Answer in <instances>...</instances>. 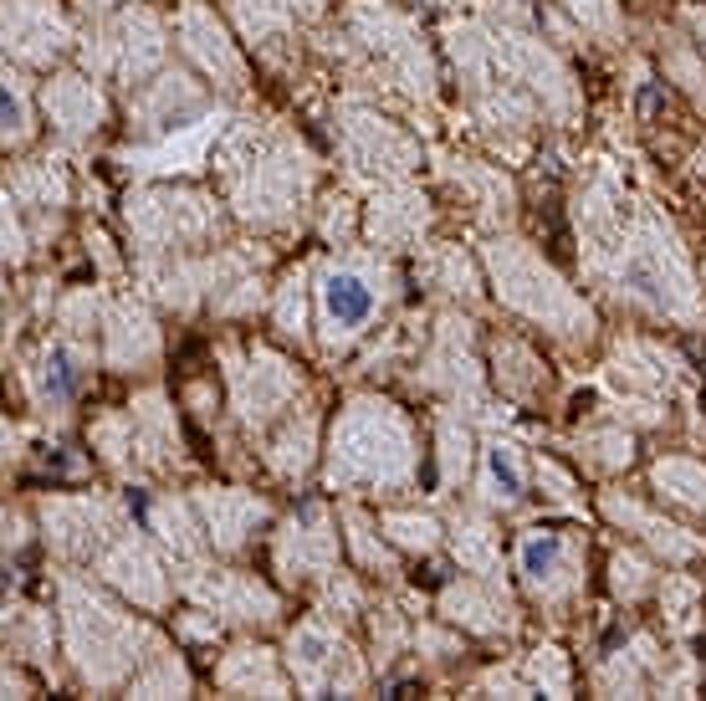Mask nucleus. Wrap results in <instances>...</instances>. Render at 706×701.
Instances as JSON below:
<instances>
[{
  "mask_svg": "<svg viewBox=\"0 0 706 701\" xmlns=\"http://www.w3.org/2000/svg\"><path fill=\"white\" fill-rule=\"evenodd\" d=\"M492 476H497V487H502L507 497H517V492H522V476H517V461H512L507 451H492Z\"/></svg>",
  "mask_w": 706,
  "mask_h": 701,
  "instance_id": "20e7f679",
  "label": "nucleus"
},
{
  "mask_svg": "<svg viewBox=\"0 0 706 701\" xmlns=\"http://www.w3.org/2000/svg\"><path fill=\"white\" fill-rule=\"evenodd\" d=\"M328 313H333V323H364L369 313H374V292L353 277V272H338L333 282H328Z\"/></svg>",
  "mask_w": 706,
  "mask_h": 701,
  "instance_id": "f257e3e1",
  "label": "nucleus"
},
{
  "mask_svg": "<svg viewBox=\"0 0 706 701\" xmlns=\"http://www.w3.org/2000/svg\"><path fill=\"white\" fill-rule=\"evenodd\" d=\"M47 384H52V394H57V400H72V394H77V384H82V374H77L72 354H52V364H47Z\"/></svg>",
  "mask_w": 706,
  "mask_h": 701,
  "instance_id": "f03ea898",
  "label": "nucleus"
},
{
  "mask_svg": "<svg viewBox=\"0 0 706 701\" xmlns=\"http://www.w3.org/2000/svg\"><path fill=\"white\" fill-rule=\"evenodd\" d=\"M558 548H563V538H558V533H548V538H533V543L522 548V568H527V574H548V568H553V558H558Z\"/></svg>",
  "mask_w": 706,
  "mask_h": 701,
  "instance_id": "7ed1b4c3",
  "label": "nucleus"
}]
</instances>
